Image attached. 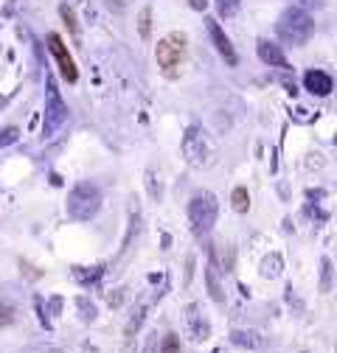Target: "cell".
I'll return each instance as SVG.
<instances>
[{"label": "cell", "mask_w": 337, "mask_h": 353, "mask_svg": "<svg viewBox=\"0 0 337 353\" xmlns=\"http://www.w3.org/2000/svg\"><path fill=\"white\" fill-rule=\"evenodd\" d=\"M15 317H17L15 305H9V303H0V328L12 325V323H15Z\"/></svg>", "instance_id": "cell-22"}, {"label": "cell", "mask_w": 337, "mask_h": 353, "mask_svg": "<svg viewBox=\"0 0 337 353\" xmlns=\"http://www.w3.org/2000/svg\"><path fill=\"white\" fill-rule=\"evenodd\" d=\"M320 292H331V258H320Z\"/></svg>", "instance_id": "cell-19"}, {"label": "cell", "mask_w": 337, "mask_h": 353, "mask_svg": "<svg viewBox=\"0 0 337 353\" xmlns=\"http://www.w3.org/2000/svg\"><path fill=\"white\" fill-rule=\"evenodd\" d=\"M320 6H323L320 0H298V9H304V12L307 9H320Z\"/></svg>", "instance_id": "cell-25"}, {"label": "cell", "mask_w": 337, "mask_h": 353, "mask_svg": "<svg viewBox=\"0 0 337 353\" xmlns=\"http://www.w3.org/2000/svg\"><path fill=\"white\" fill-rule=\"evenodd\" d=\"M231 342L236 345V347H242V350H262L264 347V336L259 334V331H244V328H236L233 334H231Z\"/></svg>", "instance_id": "cell-12"}, {"label": "cell", "mask_w": 337, "mask_h": 353, "mask_svg": "<svg viewBox=\"0 0 337 353\" xmlns=\"http://www.w3.org/2000/svg\"><path fill=\"white\" fill-rule=\"evenodd\" d=\"M231 202H233V210H236V213H247V208H250V194H247V188H233Z\"/></svg>", "instance_id": "cell-17"}, {"label": "cell", "mask_w": 337, "mask_h": 353, "mask_svg": "<svg viewBox=\"0 0 337 353\" xmlns=\"http://www.w3.org/2000/svg\"><path fill=\"white\" fill-rule=\"evenodd\" d=\"M121 300H124V294H121V289H118L115 294H107V303H110V305H121Z\"/></svg>", "instance_id": "cell-26"}, {"label": "cell", "mask_w": 337, "mask_h": 353, "mask_svg": "<svg viewBox=\"0 0 337 353\" xmlns=\"http://www.w3.org/2000/svg\"><path fill=\"white\" fill-rule=\"evenodd\" d=\"M76 308H79V317H81L84 323H93V320H96V314H99V312H96V305H93V300H88L84 294H81V297H76Z\"/></svg>", "instance_id": "cell-16"}, {"label": "cell", "mask_w": 337, "mask_h": 353, "mask_svg": "<svg viewBox=\"0 0 337 353\" xmlns=\"http://www.w3.org/2000/svg\"><path fill=\"white\" fill-rule=\"evenodd\" d=\"M155 59H157V65H160L168 76H172L175 68H180L183 59H186V37H183V34H168V37H163V39L157 42V48H155Z\"/></svg>", "instance_id": "cell-6"}, {"label": "cell", "mask_w": 337, "mask_h": 353, "mask_svg": "<svg viewBox=\"0 0 337 353\" xmlns=\"http://www.w3.org/2000/svg\"><path fill=\"white\" fill-rule=\"evenodd\" d=\"M149 20H152V12L144 9V12H141V20H138V28H141V37H144V39H149Z\"/></svg>", "instance_id": "cell-23"}, {"label": "cell", "mask_w": 337, "mask_h": 353, "mask_svg": "<svg viewBox=\"0 0 337 353\" xmlns=\"http://www.w3.org/2000/svg\"><path fill=\"white\" fill-rule=\"evenodd\" d=\"M304 87L312 93V96H329L331 90H334V81H331V76L326 73V70H307V76H304Z\"/></svg>", "instance_id": "cell-11"}, {"label": "cell", "mask_w": 337, "mask_h": 353, "mask_svg": "<svg viewBox=\"0 0 337 353\" xmlns=\"http://www.w3.org/2000/svg\"><path fill=\"white\" fill-rule=\"evenodd\" d=\"M186 331H189V336L194 339V342H205L208 336H211V325H208V320L200 314V305H189L186 308Z\"/></svg>", "instance_id": "cell-9"}, {"label": "cell", "mask_w": 337, "mask_h": 353, "mask_svg": "<svg viewBox=\"0 0 337 353\" xmlns=\"http://www.w3.org/2000/svg\"><path fill=\"white\" fill-rule=\"evenodd\" d=\"M48 48H51V54H54L57 62H59L62 79L73 84V81L79 79V70H76V65H73V59H70V54H68V48H65V42H62L59 34H48Z\"/></svg>", "instance_id": "cell-7"}, {"label": "cell", "mask_w": 337, "mask_h": 353, "mask_svg": "<svg viewBox=\"0 0 337 353\" xmlns=\"http://www.w3.org/2000/svg\"><path fill=\"white\" fill-rule=\"evenodd\" d=\"M217 216H220V202L211 191H200L191 196L189 202V222L194 228V233H208L211 228L217 225Z\"/></svg>", "instance_id": "cell-5"}, {"label": "cell", "mask_w": 337, "mask_h": 353, "mask_svg": "<svg viewBox=\"0 0 337 353\" xmlns=\"http://www.w3.org/2000/svg\"><path fill=\"white\" fill-rule=\"evenodd\" d=\"M180 152H183V160L191 165V168H208L214 163V143H211L208 132L202 126H189L186 135H183V143H180Z\"/></svg>", "instance_id": "cell-2"}, {"label": "cell", "mask_w": 337, "mask_h": 353, "mask_svg": "<svg viewBox=\"0 0 337 353\" xmlns=\"http://www.w3.org/2000/svg\"><path fill=\"white\" fill-rule=\"evenodd\" d=\"M104 275V267H90V270H84V267H73V278L79 281V283H96L99 278Z\"/></svg>", "instance_id": "cell-15"}, {"label": "cell", "mask_w": 337, "mask_h": 353, "mask_svg": "<svg viewBox=\"0 0 337 353\" xmlns=\"http://www.w3.org/2000/svg\"><path fill=\"white\" fill-rule=\"evenodd\" d=\"M276 34H278V39L287 42V46L301 48V46H307L309 37L315 34V20H312L309 12H304L298 6L284 9L278 23H276Z\"/></svg>", "instance_id": "cell-1"}, {"label": "cell", "mask_w": 337, "mask_h": 353, "mask_svg": "<svg viewBox=\"0 0 337 353\" xmlns=\"http://www.w3.org/2000/svg\"><path fill=\"white\" fill-rule=\"evenodd\" d=\"M242 9V0H217V12H220V17H233L236 12Z\"/></svg>", "instance_id": "cell-20"}, {"label": "cell", "mask_w": 337, "mask_h": 353, "mask_svg": "<svg viewBox=\"0 0 337 353\" xmlns=\"http://www.w3.org/2000/svg\"><path fill=\"white\" fill-rule=\"evenodd\" d=\"M20 138V129L17 126H6V129H0V149H6L12 143H17Z\"/></svg>", "instance_id": "cell-21"}, {"label": "cell", "mask_w": 337, "mask_h": 353, "mask_svg": "<svg viewBox=\"0 0 337 353\" xmlns=\"http://www.w3.org/2000/svg\"><path fill=\"white\" fill-rule=\"evenodd\" d=\"M191 9H197V12H205V9H208V0H191Z\"/></svg>", "instance_id": "cell-27"}, {"label": "cell", "mask_w": 337, "mask_h": 353, "mask_svg": "<svg viewBox=\"0 0 337 353\" xmlns=\"http://www.w3.org/2000/svg\"><path fill=\"white\" fill-rule=\"evenodd\" d=\"M155 353H180V336L177 334H166L160 339V345L155 347Z\"/></svg>", "instance_id": "cell-18"}, {"label": "cell", "mask_w": 337, "mask_h": 353, "mask_svg": "<svg viewBox=\"0 0 337 353\" xmlns=\"http://www.w3.org/2000/svg\"><path fill=\"white\" fill-rule=\"evenodd\" d=\"M99 208H102V191L93 183H79L70 188L68 202H65V210L70 219H76V222H90L99 213Z\"/></svg>", "instance_id": "cell-3"}, {"label": "cell", "mask_w": 337, "mask_h": 353, "mask_svg": "<svg viewBox=\"0 0 337 353\" xmlns=\"http://www.w3.org/2000/svg\"><path fill=\"white\" fill-rule=\"evenodd\" d=\"M59 12H62V17H65V23H68V26H70V31H76V20H73V12H70V9H68V6H62V9H59Z\"/></svg>", "instance_id": "cell-24"}, {"label": "cell", "mask_w": 337, "mask_h": 353, "mask_svg": "<svg viewBox=\"0 0 337 353\" xmlns=\"http://www.w3.org/2000/svg\"><path fill=\"white\" fill-rule=\"evenodd\" d=\"M68 121V104L62 101V93L57 87V79L46 76V118H42V138L57 135V129Z\"/></svg>", "instance_id": "cell-4"}, {"label": "cell", "mask_w": 337, "mask_h": 353, "mask_svg": "<svg viewBox=\"0 0 337 353\" xmlns=\"http://www.w3.org/2000/svg\"><path fill=\"white\" fill-rule=\"evenodd\" d=\"M205 23H208V37H211V42H214L217 54L225 59V65H228V68H236L239 57H236V51H233V46H231V39L225 37L222 26H220L217 20H205Z\"/></svg>", "instance_id": "cell-8"}, {"label": "cell", "mask_w": 337, "mask_h": 353, "mask_svg": "<svg viewBox=\"0 0 337 353\" xmlns=\"http://www.w3.org/2000/svg\"><path fill=\"white\" fill-rule=\"evenodd\" d=\"M205 281H208L211 297H214L217 303H222V300H225V294H222V286H220V278H217V267H214V263H208V270H205Z\"/></svg>", "instance_id": "cell-14"}, {"label": "cell", "mask_w": 337, "mask_h": 353, "mask_svg": "<svg viewBox=\"0 0 337 353\" xmlns=\"http://www.w3.org/2000/svg\"><path fill=\"white\" fill-rule=\"evenodd\" d=\"M281 270H284V258H281L278 252H270V255L262 261V267H259L262 278H267V281H276V278L281 275Z\"/></svg>", "instance_id": "cell-13"}, {"label": "cell", "mask_w": 337, "mask_h": 353, "mask_svg": "<svg viewBox=\"0 0 337 353\" xmlns=\"http://www.w3.org/2000/svg\"><path fill=\"white\" fill-rule=\"evenodd\" d=\"M256 51H259V59H262L264 65H270V68H281V70H289V62H287V57H284L281 46H276V42H270V39H259V42H256Z\"/></svg>", "instance_id": "cell-10"}]
</instances>
